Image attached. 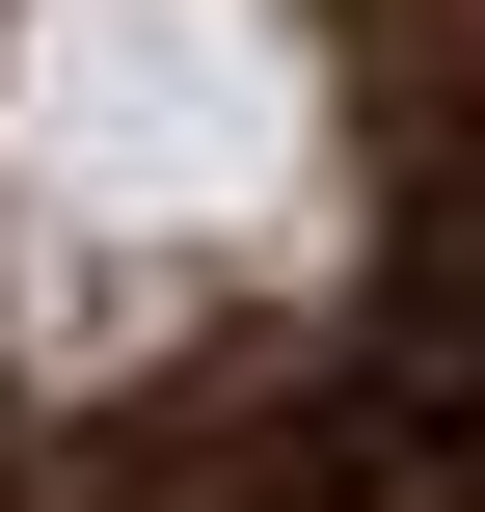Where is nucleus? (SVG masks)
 Segmentation results:
<instances>
[{
    "label": "nucleus",
    "mask_w": 485,
    "mask_h": 512,
    "mask_svg": "<svg viewBox=\"0 0 485 512\" xmlns=\"http://www.w3.org/2000/svg\"><path fill=\"white\" fill-rule=\"evenodd\" d=\"M324 243V81L270 0H27L0 54V270L54 351H135Z\"/></svg>",
    "instance_id": "nucleus-1"
}]
</instances>
